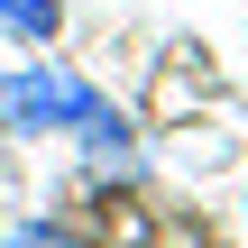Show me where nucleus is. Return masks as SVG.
I'll return each instance as SVG.
<instances>
[{"instance_id":"f03ea898","label":"nucleus","mask_w":248,"mask_h":248,"mask_svg":"<svg viewBox=\"0 0 248 248\" xmlns=\"http://www.w3.org/2000/svg\"><path fill=\"white\" fill-rule=\"evenodd\" d=\"M55 18H64V0H0L9 37H55Z\"/></svg>"},{"instance_id":"7ed1b4c3","label":"nucleus","mask_w":248,"mask_h":248,"mask_svg":"<svg viewBox=\"0 0 248 248\" xmlns=\"http://www.w3.org/2000/svg\"><path fill=\"white\" fill-rule=\"evenodd\" d=\"M0 248H83L74 230H55V221H28V230H9Z\"/></svg>"},{"instance_id":"f257e3e1","label":"nucleus","mask_w":248,"mask_h":248,"mask_svg":"<svg viewBox=\"0 0 248 248\" xmlns=\"http://www.w3.org/2000/svg\"><path fill=\"white\" fill-rule=\"evenodd\" d=\"M0 129L9 138H83V147H129V120L64 64H18L0 74Z\"/></svg>"}]
</instances>
